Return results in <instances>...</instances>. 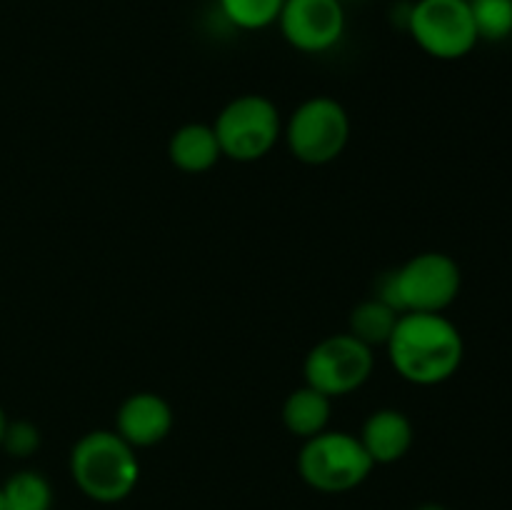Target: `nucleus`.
<instances>
[{"label":"nucleus","instance_id":"1","mask_svg":"<svg viewBox=\"0 0 512 510\" xmlns=\"http://www.w3.org/2000/svg\"><path fill=\"white\" fill-rule=\"evenodd\" d=\"M395 373L418 388L455 378L465 360V338L445 313H403L385 345Z\"/></svg>","mask_w":512,"mask_h":510},{"label":"nucleus","instance_id":"2","mask_svg":"<svg viewBox=\"0 0 512 510\" xmlns=\"http://www.w3.org/2000/svg\"><path fill=\"white\" fill-rule=\"evenodd\" d=\"M68 470L75 488L100 505L123 503L140 483L138 450L108 428L90 430L75 440Z\"/></svg>","mask_w":512,"mask_h":510},{"label":"nucleus","instance_id":"3","mask_svg":"<svg viewBox=\"0 0 512 510\" xmlns=\"http://www.w3.org/2000/svg\"><path fill=\"white\" fill-rule=\"evenodd\" d=\"M460 288L463 270L458 260L440 250H425L385 273L375 295L398 313H445L458 300Z\"/></svg>","mask_w":512,"mask_h":510},{"label":"nucleus","instance_id":"4","mask_svg":"<svg viewBox=\"0 0 512 510\" xmlns=\"http://www.w3.org/2000/svg\"><path fill=\"white\" fill-rule=\"evenodd\" d=\"M375 463L363 443L348 430H323L303 440L298 453V473L308 488L325 495L350 493L373 473Z\"/></svg>","mask_w":512,"mask_h":510},{"label":"nucleus","instance_id":"5","mask_svg":"<svg viewBox=\"0 0 512 510\" xmlns=\"http://www.w3.org/2000/svg\"><path fill=\"white\" fill-rule=\"evenodd\" d=\"M223 158L233 163H258L273 153L283 138V118L268 95L245 93L228 100L213 123Z\"/></svg>","mask_w":512,"mask_h":510},{"label":"nucleus","instance_id":"6","mask_svg":"<svg viewBox=\"0 0 512 510\" xmlns=\"http://www.w3.org/2000/svg\"><path fill=\"white\" fill-rule=\"evenodd\" d=\"M350 115L340 100L313 95L303 100L283 123V140L290 155L303 165H328L345 153L350 143Z\"/></svg>","mask_w":512,"mask_h":510},{"label":"nucleus","instance_id":"7","mask_svg":"<svg viewBox=\"0 0 512 510\" xmlns=\"http://www.w3.org/2000/svg\"><path fill=\"white\" fill-rule=\"evenodd\" d=\"M403 28L425 55L435 60H463L480 43L468 0H415Z\"/></svg>","mask_w":512,"mask_h":510},{"label":"nucleus","instance_id":"8","mask_svg":"<svg viewBox=\"0 0 512 510\" xmlns=\"http://www.w3.org/2000/svg\"><path fill=\"white\" fill-rule=\"evenodd\" d=\"M375 370V350L345 333L328 335L308 350L303 360V383L338 400L363 388Z\"/></svg>","mask_w":512,"mask_h":510},{"label":"nucleus","instance_id":"9","mask_svg":"<svg viewBox=\"0 0 512 510\" xmlns=\"http://www.w3.org/2000/svg\"><path fill=\"white\" fill-rule=\"evenodd\" d=\"M275 25L293 50L323 55L343 43L348 13L340 0H285Z\"/></svg>","mask_w":512,"mask_h":510},{"label":"nucleus","instance_id":"10","mask_svg":"<svg viewBox=\"0 0 512 510\" xmlns=\"http://www.w3.org/2000/svg\"><path fill=\"white\" fill-rule=\"evenodd\" d=\"M173 425L175 413L168 400L153 390H138L120 403L113 430L135 450H143L163 443Z\"/></svg>","mask_w":512,"mask_h":510},{"label":"nucleus","instance_id":"11","mask_svg":"<svg viewBox=\"0 0 512 510\" xmlns=\"http://www.w3.org/2000/svg\"><path fill=\"white\" fill-rule=\"evenodd\" d=\"M358 438L375 465H393L413 448L415 428L403 410L378 408L365 418Z\"/></svg>","mask_w":512,"mask_h":510},{"label":"nucleus","instance_id":"12","mask_svg":"<svg viewBox=\"0 0 512 510\" xmlns=\"http://www.w3.org/2000/svg\"><path fill=\"white\" fill-rule=\"evenodd\" d=\"M168 158L180 173L203 175L223 160L218 135L208 123H185L170 135Z\"/></svg>","mask_w":512,"mask_h":510},{"label":"nucleus","instance_id":"13","mask_svg":"<svg viewBox=\"0 0 512 510\" xmlns=\"http://www.w3.org/2000/svg\"><path fill=\"white\" fill-rule=\"evenodd\" d=\"M330 415H333V398L303 383L285 398L280 418L290 435L308 440L328 430Z\"/></svg>","mask_w":512,"mask_h":510},{"label":"nucleus","instance_id":"14","mask_svg":"<svg viewBox=\"0 0 512 510\" xmlns=\"http://www.w3.org/2000/svg\"><path fill=\"white\" fill-rule=\"evenodd\" d=\"M403 313L388 305L385 300H380L378 295L363 300V303L355 305L348 315V333L353 338H358L360 343H365L368 348H385L393 335L398 318Z\"/></svg>","mask_w":512,"mask_h":510},{"label":"nucleus","instance_id":"15","mask_svg":"<svg viewBox=\"0 0 512 510\" xmlns=\"http://www.w3.org/2000/svg\"><path fill=\"white\" fill-rule=\"evenodd\" d=\"M0 488L8 510H53V485L38 470H15Z\"/></svg>","mask_w":512,"mask_h":510},{"label":"nucleus","instance_id":"16","mask_svg":"<svg viewBox=\"0 0 512 510\" xmlns=\"http://www.w3.org/2000/svg\"><path fill=\"white\" fill-rule=\"evenodd\" d=\"M215 3H218L220 15L233 28L258 33V30H268L278 23L285 0H215Z\"/></svg>","mask_w":512,"mask_h":510},{"label":"nucleus","instance_id":"17","mask_svg":"<svg viewBox=\"0 0 512 510\" xmlns=\"http://www.w3.org/2000/svg\"><path fill=\"white\" fill-rule=\"evenodd\" d=\"M480 40L503 43L512 38V0H468Z\"/></svg>","mask_w":512,"mask_h":510},{"label":"nucleus","instance_id":"18","mask_svg":"<svg viewBox=\"0 0 512 510\" xmlns=\"http://www.w3.org/2000/svg\"><path fill=\"white\" fill-rule=\"evenodd\" d=\"M43 445V435H40V428L30 420H8L5 425L3 440H0V448L10 455V458H33L35 453Z\"/></svg>","mask_w":512,"mask_h":510},{"label":"nucleus","instance_id":"19","mask_svg":"<svg viewBox=\"0 0 512 510\" xmlns=\"http://www.w3.org/2000/svg\"><path fill=\"white\" fill-rule=\"evenodd\" d=\"M415 510H450V508H445L443 503H423V505H418Z\"/></svg>","mask_w":512,"mask_h":510},{"label":"nucleus","instance_id":"20","mask_svg":"<svg viewBox=\"0 0 512 510\" xmlns=\"http://www.w3.org/2000/svg\"><path fill=\"white\" fill-rule=\"evenodd\" d=\"M5 425H8V415H5L3 405H0V440H3V433H5Z\"/></svg>","mask_w":512,"mask_h":510},{"label":"nucleus","instance_id":"21","mask_svg":"<svg viewBox=\"0 0 512 510\" xmlns=\"http://www.w3.org/2000/svg\"><path fill=\"white\" fill-rule=\"evenodd\" d=\"M0 510H8V503H5V495H3V488H0Z\"/></svg>","mask_w":512,"mask_h":510},{"label":"nucleus","instance_id":"22","mask_svg":"<svg viewBox=\"0 0 512 510\" xmlns=\"http://www.w3.org/2000/svg\"><path fill=\"white\" fill-rule=\"evenodd\" d=\"M340 3H350V0H340Z\"/></svg>","mask_w":512,"mask_h":510}]
</instances>
